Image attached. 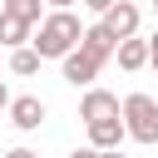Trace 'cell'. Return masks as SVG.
Segmentation results:
<instances>
[{"label":"cell","mask_w":158,"mask_h":158,"mask_svg":"<svg viewBox=\"0 0 158 158\" xmlns=\"http://www.w3.org/2000/svg\"><path fill=\"white\" fill-rule=\"evenodd\" d=\"M79 40H84V25L74 10H44V20L30 35V49L40 59H64L69 49H79Z\"/></svg>","instance_id":"1"},{"label":"cell","mask_w":158,"mask_h":158,"mask_svg":"<svg viewBox=\"0 0 158 158\" xmlns=\"http://www.w3.org/2000/svg\"><path fill=\"white\" fill-rule=\"evenodd\" d=\"M118 118L133 143H158V99L153 94H128L118 104Z\"/></svg>","instance_id":"2"},{"label":"cell","mask_w":158,"mask_h":158,"mask_svg":"<svg viewBox=\"0 0 158 158\" xmlns=\"http://www.w3.org/2000/svg\"><path fill=\"white\" fill-rule=\"evenodd\" d=\"M99 59H89L84 49H69L64 59H59V74H64V84L69 89H94V79H99Z\"/></svg>","instance_id":"3"},{"label":"cell","mask_w":158,"mask_h":158,"mask_svg":"<svg viewBox=\"0 0 158 158\" xmlns=\"http://www.w3.org/2000/svg\"><path fill=\"white\" fill-rule=\"evenodd\" d=\"M5 114H10V123H15L20 133H35V128L49 118V104H44L40 94H20V99H10V109H5Z\"/></svg>","instance_id":"4"},{"label":"cell","mask_w":158,"mask_h":158,"mask_svg":"<svg viewBox=\"0 0 158 158\" xmlns=\"http://www.w3.org/2000/svg\"><path fill=\"white\" fill-rule=\"evenodd\" d=\"M118 104H123L118 94H109V89H99V84H94V89H84V99H79V118H84V123L118 118Z\"/></svg>","instance_id":"5"},{"label":"cell","mask_w":158,"mask_h":158,"mask_svg":"<svg viewBox=\"0 0 158 158\" xmlns=\"http://www.w3.org/2000/svg\"><path fill=\"white\" fill-rule=\"evenodd\" d=\"M138 25H143V10H138L133 0H114V10L104 15V30H109L114 40H133Z\"/></svg>","instance_id":"6"},{"label":"cell","mask_w":158,"mask_h":158,"mask_svg":"<svg viewBox=\"0 0 158 158\" xmlns=\"http://www.w3.org/2000/svg\"><path fill=\"white\" fill-rule=\"evenodd\" d=\"M79 49H84L89 59L109 64V59H114V49H118V40L104 30V20H94V25H84V40H79Z\"/></svg>","instance_id":"7"},{"label":"cell","mask_w":158,"mask_h":158,"mask_svg":"<svg viewBox=\"0 0 158 158\" xmlns=\"http://www.w3.org/2000/svg\"><path fill=\"white\" fill-rule=\"evenodd\" d=\"M84 133H89V148H99V153H114L128 133H123V118H99V123H84Z\"/></svg>","instance_id":"8"},{"label":"cell","mask_w":158,"mask_h":158,"mask_svg":"<svg viewBox=\"0 0 158 158\" xmlns=\"http://www.w3.org/2000/svg\"><path fill=\"white\" fill-rule=\"evenodd\" d=\"M114 59H118V69L123 74H138V69H148V40H118V49H114Z\"/></svg>","instance_id":"9"},{"label":"cell","mask_w":158,"mask_h":158,"mask_svg":"<svg viewBox=\"0 0 158 158\" xmlns=\"http://www.w3.org/2000/svg\"><path fill=\"white\" fill-rule=\"evenodd\" d=\"M30 35H35V25H25L15 15H0V49H25Z\"/></svg>","instance_id":"10"},{"label":"cell","mask_w":158,"mask_h":158,"mask_svg":"<svg viewBox=\"0 0 158 158\" xmlns=\"http://www.w3.org/2000/svg\"><path fill=\"white\" fill-rule=\"evenodd\" d=\"M0 15H15V20H25V25H40V20H44V5H40V0H0Z\"/></svg>","instance_id":"11"},{"label":"cell","mask_w":158,"mask_h":158,"mask_svg":"<svg viewBox=\"0 0 158 158\" xmlns=\"http://www.w3.org/2000/svg\"><path fill=\"white\" fill-rule=\"evenodd\" d=\"M10 74H20V79H30V74H40V54L25 44V49H10Z\"/></svg>","instance_id":"12"},{"label":"cell","mask_w":158,"mask_h":158,"mask_svg":"<svg viewBox=\"0 0 158 158\" xmlns=\"http://www.w3.org/2000/svg\"><path fill=\"white\" fill-rule=\"evenodd\" d=\"M79 5H84V10H89V15H99V20H104V15H109V10H114V0H79Z\"/></svg>","instance_id":"13"},{"label":"cell","mask_w":158,"mask_h":158,"mask_svg":"<svg viewBox=\"0 0 158 158\" xmlns=\"http://www.w3.org/2000/svg\"><path fill=\"white\" fill-rule=\"evenodd\" d=\"M148 69H153V74H158V30H153V35H148Z\"/></svg>","instance_id":"14"},{"label":"cell","mask_w":158,"mask_h":158,"mask_svg":"<svg viewBox=\"0 0 158 158\" xmlns=\"http://www.w3.org/2000/svg\"><path fill=\"white\" fill-rule=\"evenodd\" d=\"M69 158H104V153H99V148H89V143H84V148H74V153H69Z\"/></svg>","instance_id":"15"},{"label":"cell","mask_w":158,"mask_h":158,"mask_svg":"<svg viewBox=\"0 0 158 158\" xmlns=\"http://www.w3.org/2000/svg\"><path fill=\"white\" fill-rule=\"evenodd\" d=\"M5 109H10V84L0 79V114H5Z\"/></svg>","instance_id":"16"},{"label":"cell","mask_w":158,"mask_h":158,"mask_svg":"<svg viewBox=\"0 0 158 158\" xmlns=\"http://www.w3.org/2000/svg\"><path fill=\"white\" fill-rule=\"evenodd\" d=\"M40 5H49V10H69L74 0H40Z\"/></svg>","instance_id":"17"},{"label":"cell","mask_w":158,"mask_h":158,"mask_svg":"<svg viewBox=\"0 0 158 158\" xmlns=\"http://www.w3.org/2000/svg\"><path fill=\"white\" fill-rule=\"evenodd\" d=\"M5 158H40V153H30V148H10Z\"/></svg>","instance_id":"18"},{"label":"cell","mask_w":158,"mask_h":158,"mask_svg":"<svg viewBox=\"0 0 158 158\" xmlns=\"http://www.w3.org/2000/svg\"><path fill=\"white\" fill-rule=\"evenodd\" d=\"M104 158H123V148H114V153H104Z\"/></svg>","instance_id":"19"},{"label":"cell","mask_w":158,"mask_h":158,"mask_svg":"<svg viewBox=\"0 0 158 158\" xmlns=\"http://www.w3.org/2000/svg\"><path fill=\"white\" fill-rule=\"evenodd\" d=\"M153 15H158V0H153Z\"/></svg>","instance_id":"20"}]
</instances>
